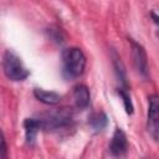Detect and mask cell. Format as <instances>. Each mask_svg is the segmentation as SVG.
<instances>
[{"mask_svg":"<svg viewBox=\"0 0 159 159\" xmlns=\"http://www.w3.org/2000/svg\"><path fill=\"white\" fill-rule=\"evenodd\" d=\"M62 61V75L67 80L80 78L86 70L87 58L80 47H67L61 53Z\"/></svg>","mask_w":159,"mask_h":159,"instance_id":"6da1fadb","label":"cell"},{"mask_svg":"<svg viewBox=\"0 0 159 159\" xmlns=\"http://www.w3.org/2000/svg\"><path fill=\"white\" fill-rule=\"evenodd\" d=\"M41 130H58L67 128L73 122V112L68 107L43 112L35 116Z\"/></svg>","mask_w":159,"mask_h":159,"instance_id":"7a4b0ae2","label":"cell"},{"mask_svg":"<svg viewBox=\"0 0 159 159\" xmlns=\"http://www.w3.org/2000/svg\"><path fill=\"white\" fill-rule=\"evenodd\" d=\"M2 72L11 82H22L30 76V71L25 67L21 58L11 50H6L2 55Z\"/></svg>","mask_w":159,"mask_h":159,"instance_id":"3957f363","label":"cell"},{"mask_svg":"<svg viewBox=\"0 0 159 159\" xmlns=\"http://www.w3.org/2000/svg\"><path fill=\"white\" fill-rule=\"evenodd\" d=\"M147 132L154 142H159V94L153 93L148 97Z\"/></svg>","mask_w":159,"mask_h":159,"instance_id":"277c9868","label":"cell"},{"mask_svg":"<svg viewBox=\"0 0 159 159\" xmlns=\"http://www.w3.org/2000/svg\"><path fill=\"white\" fill-rule=\"evenodd\" d=\"M128 42L130 43V55L134 68L140 76L147 78L149 73V66H148V56L145 48L143 47V45H140L139 42H137L130 37H128Z\"/></svg>","mask_w":159,"mask_h":159,"instance_id":"5b68a950","label":"cell"},{"mask_svg":"<svg viewBox=\"0 0 159 159\" xmlns=\"http://www.w3.org/2000/svg\"><path fill=\"white\" fill-rule=\"evenodd\" d=\"M128 149H129V143H128L127 134L124 133L123 129L117 127L113 132V135H112V139H111V143L108 147L109 154L116 158L125 157L128 153Z\"/></svg>","mask_w":159,"mask_h":159,"instance_id":"8992f818","label":"cell"},{"mask_svg":"<svg viewBox=\"0 0 159 159\" xmlns=\"http://www.w3.org/2000/svg\"><path fill=\"white\" fill-rule=\"evenodd\" d=\"M73 99H75V106L78 109H86L89 103H91V93L89 89L86 84L78 83L73 87Z\"/></svg>","mask_w":159,"mask_h":159,"instance_id":"52a82bcc","label":"cell"},{"mask_svg":"<svg viewBox=\"0 0 159 159\" xmlns=\"http://www.w3.org/2000/svg\"><path fill=\"white\" fill-rule=\"evenodd\" d=\"M112 58H113V67H114V73H116V77H117V81L119 83V88H125V89H129V86H128V80H127V72H125V67L120 60V57L113 52L112 53Z\"/></svg>","mask_w":159,"mask_h":159,"instance_id":"ba28073f","label":"cell"},{"mask_svg":"<svg viewBox=\"0 0 159 159\" xmlns=\"http://www.w3.org/2000/svg\"><path fill=\"white\" fill-rule=\"evenodd\" d=\"M34 96L37 101L47 106H55L62 99V96L60 93L55 91H46L42 88H34Z\"/></svg>","mask_w":159,"mask_h":159,"instance_id":"9c48e42d","label":"cell"},{"mask_svg":"<svg viewBox=\"0 0 159 159\" xmlns=\"http://www.w3.org/2000/svg\"><path fill=\"white\" fill-rule=\"evenodd\" d=\"M24 129H25V139H26V143L29 145H34L35 140H36V137H37V133L41 130L40 127H39V123L34 117H30V118H26L24 120Z\"/></svg>","mask_w":159,"mask_h":159,"instance_id":"30bf717a","label":"cell"},{"mask_svg":"<svg viewBox=\"0 0 159 159\" xmlns=\"http://www.w3.org/2000/svg\"><path fill=\"white\" fill-rule=\"evenodd\" d=\"M88 124L94 132H101L108 125V117L104 112H94L88 117Z\"/></svg>","mask_w":159,"mask_h":159,"instance_id":"8fae6325","label":"cell"},{"mask_svg":"<svg viewBox=\"0 0 159 159\" xmlns=\"http://www.w3.org/2000/svg\"><path fill=\"white\" fill-rule=\"evenodd\" d=\"M117 93L119 96V98L122 99V103H123V107L125 109V113L127 114H133L134 112V106H133V102H132V98H130V94H129V89H125V88H117Z\"/></svg>","mask_w":159,"mask_h":159,"instance_id":"7c38bea8","label":"cell"},{"mask_svg":"<svg viewBox=\"0 0 159 159\" xmlns=\"http://www.w3.org/2000/svg\"><path fill=\"white\" fill-rule=\"evenodd\" d=\"M7 155V145H6V140L4 137V133L1 134V149H0V159H5Z\"/></svg>","mask_w":159,"mask_h":159,"instance_id":"4fadbf2b","label":"cell"},{"mask_svg":"<svg viewBox=\"0 0 159 159\" xmlns=\"http://www.w3.org/2000/svg\"><path fill=\"white\" fill-rule=\"evenodd\" d=\"M150 16H152L153 22L158 26V35H159V14H155V12L153 11V12H150Z\"/></svg>","mask_w":159,"mask_h":159,"instance_id":"5bb4252c","label":"cell"}]
</instances>
